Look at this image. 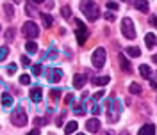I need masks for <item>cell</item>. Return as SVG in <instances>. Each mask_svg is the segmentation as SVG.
Instances as JSON below:
<instances>
[{"instance_id":"obj_16","label":"cell","mask_w":157,"mask_h":135,"mask_svg":"<svg viewBox=\"0 0 157 135\" xmlns=\"http://www.w3.org/2000/svg\"><path fill=\"white\" fill-rule=\"evenodd\" d=\"M84 84H86V77H84V75H75V77H73V87H82L84 86Z\"/></svg>"},{"instance_id":"obj_36","label":"cell","mask_w":157,"mask_h":135,"mask_svg":"<svg viewBox=\"0 0 157 135\" xmlns=\"http://www.w3.org/2000/svg\"><path fill=\"white\" fill-rule=\"evenodd\" d=\"M45 123H47V121H45L43 117H36V119H34V125H38V126H43Z\"/></svg>"},{"instance_id":"obj_43","label":"cell","mask_w":157,"mask_h":135,"mask_svg":"<svg viewBox=\"0 0 157 135\" xmlns=\"http://www.w3.org/2000/svg\"><path fill=\"white\" fill-rule=\"evenodd\" d=\"M38 133H39V130H38V128H34V130L30 132V135H38Z\"/></svg>"},{"instance_id":"obj_19","label":"cell","mask_w":157,"mask_h":135,"mask_svg":"<svg viewBox=\"0 0 157 135\" xmlns=\"http://www.w3.org/2000/svg\"><path fill=\"white\" fill-rule=\"evenodd\" d=\"M77 128H78L77 121H70L68 125H66V128H64V133H73V132H75Z\"/></svg>"},{"instance_id":"obj_15","label":"cell","mask_w":157,"mask_h":135,"mask_svg":"<svg viewBox=\"0 0 157 135\" xmlns=\"http://www.w3.org/2000/svg\"><path fill=\"white\" fill-rule=\"evenodd\" d=\"M145 45H147V46H148L150 50L155 46V34H154V32L147 34V38H145Z\"/></svg>"},{"instance_id":"obj_18","label":"cell","mask_w":157,"mask_h":135,"mask_svg":"<svg viewBox=\"0 0 157 135\" xmlns=\"http://www.w3.org/2000/svg\"><path fill=\"white\" fill-rule=\"evenodd\" d=\"M128 93L139 96V94H141V86H139V84H130V86H128Z\"/></svg>"},{"instance_id":"obj_8","label":"cell","mask_w":157,"mask_h":135,"mask_svg":"<svg viewBox=\"0 0 157 135\" xmlns=\"http://www.w3.org/2000/svg\"><path fill=\"white\" fill-rule=\"evenodd\" d=\"M61 78H63V69L56 68V69L48 71V82H52V84H57Z\"/></svg>"},{"instance_id":"obj_24","label":"cell","mask_w":157,"mask_h":135,"mask_svg":"<svg viewBox=\"0 0 157 135\" xmlns=\"http://www.w3.org/2000/svg\"><path fill=\"white\" fill-rule=\"evenodd\" d=\"M25 11H27V14H29V16H34V14H36L34 4H32V2H27V4H25Z\"/></svg>"},{"instance_id":"obj_41","label":"cell","mask_w":157,"mask_h":135,"mask_svg":"<svg viewBox=\"0 0 157 135\" xmlns=\"http://www.w3.org/2000/svg\"><path fill=\"white\" fill-rule=\"evenodd\" d=\"M148 80H150V86H152V89H155V80H154V78H150V77H148Z\"/></svg>"},{"instance_id":"obj_31","label":"cell","mask_w":157,"mask_h":135,"mask_svg":"<svg viewBox=\"0 0 157 135\" xmlns=\"http://www.w3.org/2000/svg\"><path fill=\"white\" fill-rule=\"evenodd\" d=\"M104 18H105V21H114V14H113L111 11H105V14H104Z\"/></svg>"},{"instance_id":"obj_39","label":"cell","mask_w":157,"mask_h":135,"mask_svg":"<svg viewBox=\"0 0 157 135\" xmlns=\"http://www.w3.org/2000/svg\"><path fill=\"white\" fill-rule=\"evenodd\" d=\"M91 112H93L95 116H98V114L102 112V108H100V107H97V105H93V107H91Z\"/></svg>"},{"instance_id":"obj_25","label":"cell","mask_w":157,"mask_h":135,"mask_svg":"<svg viewBox=\"0 0 157 135\" xmlns=\"http://www.w3.org/2000/svg\"><path fill=\"white\" fill-rule=\"evenodd\" d=\"M145 132H150V133H154L155 132V126L154 125H145L139 128V133H145Z\"/></svg>"},{"instance_id":"obj_45","label":"cell","mask_w":157,"mask_h":135,"mask_svg":"<svg viewBox=\"0 0 157 135\" xmlns=\"http://www.w3.org/2000/svg\"><path fill=\"white\" fill-rule=\"evenodd\" d=\"M14 2H21V0H14Z\"/></svg>"},{"instance_id":"obj_38","label":"cell","mask_w":157,"mask_h":135,"mask_svg":"<svg viewBox=\"0 0 157 135\" xmlns=\"http://www.w3.org/2000/svg\"><path fill=\"white\" fill-rule=\"evenodd\" d=\"M59 96H61V89H54L52 91V98L54 100H59Z\"/></svg>"},{"instance_id":"obj_2","label":"cell","mask_w":157,"mask_h":135,"mask_svg":"<svg viewBox=\"0 0 157 135\" xmlns=\"http://www.w3.org/2000/svg\"><path fill=\"white\" fill-rule=\"evenodd\" d=\"M120 114H121V101L120 100H114L111 98L107 100V117L111 123H116L120 119Z\"/></svg>"},{"instance_id":"obj_20","label":"cell","mask_w":157,"mask_h":135,"mask_svg":"<svg viewBox=\"0 0 157 135\" xmlns=\"http://www.w3.org/2000/svg\"><path fill=\"white\" fill-rule=\"evenodd\" d=\"M25 50H27L29 53H36V52H38V45H36L34 41H27V45H25Z\"/></svg>"},{"instance_id":"obj_32","label":"cell","mask_w":157,"mask_h":135,"mask_svg":"<svg viewBox=\"0 0 157 135\" xmlns=\"http://www.w3.org/2000/svg\"><path fill=\"white\" fill-rule=\"evenodd\" d=\"M41 71H43V69H41V64H36V66H32V73H34L36 77H38V75H41Z\"/></svg>"},{"instance_id":"obj_3","label":"cell","mask_w":157,"mask_h":135,"mask_svg":"<svg viewBox=\"0 0 157 135\" xmlns=\"http://www.w3.org/2000/svg\"><path fill=\"white\" fill-rule=\"evenodd\" d=\"M121 34L125 36L127 39H134L136 38V27L132 23L130 18H123L121 20Z\"/></svg>"},{"instance_id":"obj_23","label":"cell","mask_w":157,"mask_h":135,"mask_svg":"<svg viewBox=\"0 0 157 135\" xmlns=\"http://www.w3.org/2000/svg\"><path fill=\"white\" fill-rule=\"evenodd\" d=\"M4 13H6V16H7V18H13V16H14L13 5H11V4H6V5H4Z\"/></svg>"},{"instance_id":"obj_35","label":"cell","mask_w":157,"mask_h":135,"mask_svg":"<svg viewBox=\"0 0 157 135\" xmlns=\"http://www.w3.org/2000/svg\"><path fill=\"white\" fill-rule=\"evenodd\" d=\"M21 66H30V60L27 55H21Z\"/></svg>"},{"instance_id":"obj_6","label":"cell","mask_w":157,"mask_h":135,"mask_svg":"<svg viewBox=\"0 0 157 135\" xmlns=\"http://www.w3.org/2000/svg\"><path fill=\"white\" fill-rule=\"evenodd\" d=\"M11 121H13L14 126H25L27 125V114H25V110H23L21 107L16 108V110L11 114Z\"/></svg>"},{"instance_id":"obj_29","label":"cell","mask_w":157,"mask_h":135,"mask_svg":"<svg viewBox=\"0 0 157 135\" xmlns=\"http://www.w3.org/2000/svg\"><path fill=\"white\" fill-rule=\"evenodd\" d=\"M6 39H7V43H11V41L14 39V29H7V32H6Z\"/></svg>"},{"instance_id":"obj_13","label":"cell","mask_w":157,"mask_h":135,"mask_svg":"<svg viewBox=\"0 0 157 135\" xmlns=\"http://www.w3.org/2000/svg\"><path fill=\"white\" fill-rule=\"evenodd\" d=\"M134 7H136L137 11H141V13H147L148 11V2L147 0H136V2H134Z\"/></svg>"},{"instance_id":"obj_9","label":"cell","mask_w":157,"mask_h":135,"mask_svg":"<svg viewBox=\"0 0 157 135\" xmlns=\"http://www.w3.org/2000/svg\"><path fill=\"white\" fill-rule=\"evenodd\" d=\"M86 130H88V132H98V130H100V121H98L97 117L89 119L88 123H86Z\"/></svg>"},{"instance_id":"obj_37","label":"cell","mask_w":157,"mask_h":135,"mask_svg":"<svg viewBox=\"0 0 157 135\" xmlns=\"http://www.w3.org/2000/svg\"><path fill=\"white\" fill-rule=\"evenodd\" d=\"M7 73H9V75H14V73H16V64H9V68H7Z\"/></svg>"},{"instance_id":"obj_21","label":"cell","mask_w":157,"mask_h":135,"mask_svg":"<svg viewBox=\"0 0 157 135\" xmlns=\"http://www.w3.org/2000/svg\"><path fill=\"white\" fill-rule=\"evenodd\" d=\"M139 73H141L143 78H148L150 77V68H148L147 64H141V66H139Z\"/></svg>"},{"instance_id":"obj_44","label":"cell","mask_w":157,"mask_h":135,"mask_svg":"<svg viewBox=\"0 0 157 135\" xmlns=\"http://www.w3.org/2000/svg\"><path fill=\"white\" fill-rule=\"evenodd\" d=\"M32 4H41V2H45V0H30Z\"/></svg>"},{"instance_id":"obj_33","label":"cell","mask_w":157,"mask_h":135,"mask_svg":"<svg viewBox=\"0 0 157 135\" xmlns=\"http://www.w3.org/2000/svg\"><path fill=\"white\" fill-rule=\"evenodd\" d=\"M64 116H66V110H63V112H61V116L57 117V121H56V125H57V126H63V119H64Z\"/></svg>"},{"instance_id":"obj_42","label":"cell","mask_w":157,"mask_h":135,"mask_svg":"<svg viewBox=\"0 0 157 135\" xmlns=\"http://www.w3.org/2000/svg\"><path fill=\"white\" fill-rule=\"evenodd\" d=\"M150 23H152V25H155V23H157V21H155V14H154V16L150 18Z\"/></svg>"},{"instance_id":"obj_27","label":"cell","mask_w":157,"mask_h":135,"mask_svg":"<svg viewBox=\"0 0 157 135\" xmlns=\"http://www.w3.org/2000/svg\"><path fill=\"white\" fill-rule=\"evenodd\" d=\"M61 14H63V18H70V16H71V9H70L68 5H64V7L61 9Z\"/></svg>"},{"instance_id":"obj_5","label":"cell","mask_w":157,"mask_h":135,"mask_svg":"<svg viewBox=\"0 0 157 135\" xmlns=\"http://www.w3.org/2000/svg\"><path fill=\"white\" fill-rule=\"evenodd\" d=\"M105 57H107V53H105V48L98 46V48L93 52V57H91V60H93V66L100 69V68L105 64Z\"/></svg>"},{"instance_id":"obj_28","label":"cell","mask_w":157,"mask_h":135,"mask_svg":"<svg viewBox=\"0 0 157 135\" xmlns=\"http://www.w3.org/2000/svg\"><path fill=\"white\" fill-rule=\"evenodd\" d=\"M73 112H75V114H78V116H82V114H86V110H84V107H82V105H78V103H77L75 107H73Z\"/></svg>"},{"instance_id":"obj_46","label":"cell","mask_w":157,"mask_h":135,"mask_svg":"<svg viewBox=\"0 0 157 135\" xmlns=\"http://www.w3.org/2000/svg\"><path fill=\"white\" fill-rule=\"evenodd\" d=\"M123 2H128V0H123Z\"/></svg>"},{"instance_id":"obj_17","label":"cell","mask_w":157,"mask_h":135,"mask_svg":"<svg viewBox=\"0 0 157 135\" xmlns=\"http://www.w3.org/2000/svg\"><path fill=\"white\" fill-rule=\"evenodd\" d=\"M2 105L6 107V108H9V107L13 105V96L7 94V93H4V94H2Z\"/></svg>"},{"instance_id":"obj_10","label":"cell","mask_w":157,"mask_h":135,"mask_svg":"<svg viewBox=\"0 0 157 135\" xmlns=\"http://www.w3.org/2000/svg\"><path fill=\"white\" fill-rule=\"evenodd\" d=\"M39 16H41V20H43V27H45V29H50V27L54 25V18H52L50 14H47V13H41Z\"/></svg>"},{"instance_id":"obj_40","label":"cell","mask_w":157,"mask_h":135,"mask_svg":"<svg viewBox=\"0 0 157 135\" xmlns=\"http://www.w3.org/2000/svg\"><path fill=\"white\" fill-rule=\"evenodd\" d=\"M71 101H73V94H68L64 98V103H71Z\"/></svg>"},{"instance_id":"obj_12","label":"cell","mask_w":157,"mask_h":135,"mask_svg":"<svg viewBox=\"0 0 157 135\" xmlns=\"http://www.w3.org/2000/svg\"><path fill=\"white\" fill-rule=\"evenodd\" d=\"M120 66H121V69H123V71H125V73H130V71H132V66H130V64H128V60L125 57H123V55H121V53H120Z\"/></svg>"},{"instance_id":"obj_1","label":"cell","mask_w":157,"mask_h":135,"mask_svg":"<svg viewBox=\"0 0 157 135\" xmlns=\"http://www.w3.org/2000/svg\"><path fill=\"white\" fill-rule=\"evenodd\" d=\"M80 11L84 13V16H86L89 21H95V20H98V16H100V9H98V5L93 0H82V2H80Z\"/></svg>"},{"instance_id":"obj_14","label":"cell","mask_w":157,"mask_h":135,"mask_svg":"<svg viewBox=\"0 0 157 135\" xmlns=\"http://www.w3.org/2000/svg\"><path fill=\"white\" fill-rule=\"evenodd\" d=\"M109 80H111L109 77H95L91 78V84L93 86H105V84H109Z\"/></svg>"},{"instance_id":"obj_30","label":"cell","mask_w":157,"mask_h":135,"mask_svg":"<svg viewBox=\"0 0 157 135\" xmlns=\"http://www.w3.org/2000/svg\"><path fill=\"white\" fill-rule=\"evenodd\" d=\"M20 82H21L23 86H29L30 84V77L29 75H21V77H20Z\"/></svg>"},{"instance_id":"obj_4","label":"cell","mask_w":157,"mask_h":135,"mask_svg":"<svg viewBox=\"0 0 157 135\" xmlns=\"http://www.w3.org/2000/svg\"><path fill=\"white\" fill-rule=\"evenodd\" d=\"M21 32H23V36H25L27 39H34V38H38L39 29H38V25H36L34 21H25L23 27H21Z\"/></svg>"},{"instance_id":"obj_34","label":"cell","mask_w":157,"mask_h":135,"mask_svg":"<svg viewBox=\"0 0 157 135\" xmlns=\"http://www.w3.org/2000/svg\"><path fill=\"white\" fill-rule=\"evenodd\" d=\"M107 9L109 11H116L118 9V4H116V2H107Z\"/></svg>"},{"instance_id":"obj_26","label":"cell","mask_w":157,"mask_h":135,"mask_svg":"<svg viewBox=\"0 0 157 135\" xmlns=\"http://www.w3.org/2000/svg\"><path fill=\"white\" fill-rule=\"evenodd\" d=\"M7 53H9V48L7 46H0V62L7 57Z\"/></svg>"},{"instance_id":"obj_11","label":"cell","mask_w":157,"mask_h":135,"mask_svg":"<svg viewBox=\"0 0 157 135\" xmlns=\"http://www.w3.org/2000/svg\"><path fill=\"white\" fill-rule=\"evenodd\" d=\"M30 100L39 103L41 101V87H32L30 89Z\"/></svg>"},{"instance_id":"obj_22","label":"cell","mask_w":157,"mask_h":135,"mask_svg":"<svg viewBox=\"0 0 157 135\" xmlns=\"http://www.w3.org/2000/svg\"><path fill=\"white\" fill-rule=\"evenodd\" d=\"M127 53L130 55V57H139V55H141V52H139V48H137V46H128Z\"/></svg>"},{"instance_id":"obj_7","label":"cell","mask_w":157,"mask_h":135,"mask_svg":"<svg viewBox=\"0 0 157 135\" xmlns=\"http://www.w3.org/2000/svg\"><path fill=\"white\" fill-rule=\"evenodd\" d=\"M75 25H77L75 36H77L78 45H84V43H86V39H88V36H89V32H88V29H86V25H84L80 20H75Z\"/></svg>"}]
</instances>
